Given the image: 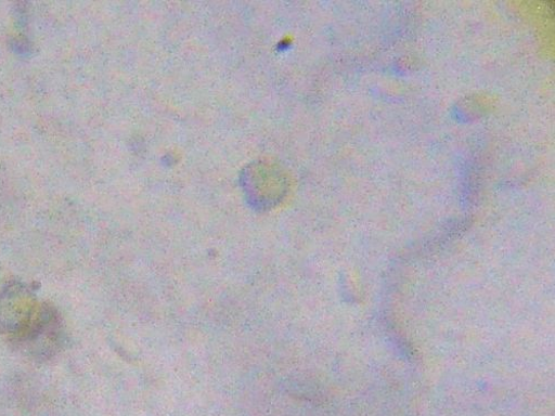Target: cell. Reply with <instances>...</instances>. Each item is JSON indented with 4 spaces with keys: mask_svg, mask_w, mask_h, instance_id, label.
I'll return each instance as SVG.
<instances>
[{
    "mask_svg": "<svg viewBox=\"0 0 555 416\" xmlns=\"http://www.w3.org/2000/svg\"><path fill=\"white\" fill-rule=\"evenodd\" d=\"M39 307L33 291L14 282L0 291V335L20 337L35 318Z\"/></svg>",
    "mask_w": 555,
    "mask_h": 416,
    "instance_id": "obj_1",
    "label": "cell"
},
{
    "mask_svg": "<svg viewBox=\"0 0 555 416\" xmlns=\"http://www.w3.org/2000/svg\"><path fill=\"white\" fill-rule=\"evenodd\" d=\"M62 337L59 313L52 307L41 304L30 326L14 340L28 354L44 358L55 353Z\"/></svg>",
    "mask_w": 555,
    "mask_h": 416,
    "instance_id": "obj_2",
    "label": "cell"
}]
</instances>
